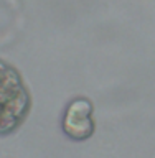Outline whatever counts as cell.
Instances as JSON below:
<instances>
[{
	"label": "cell",
	"instance_id": "1",
	"mask_svg": "<svg viewBox=\"0 0 155 158\" xmlns=\"http://www.w3.org/2000/svg\"><path fill=\"white\" fill-rule=\"evenodd\" d=\"M32 97L28 87L12 64L0 59V133H10L27 118Z\"/></svg>",
	"mask_w": 155,
	"mask_h": 158
},
{
	"label": "cell",
	"instance_id": "2",
	"mask_svg": "<svg viewBox=\"0 0 155 158\" xmlns=\"http://www.w3.org/2000/svg\"><path fill=\"white\" fill-rule=\"evenodd\" d=\"M94 107L86 97L73 99L63 115V130L74 142H84L94 133Z\"/></svg>",
	"mask_w": 155,
	"mask_h": 158
}]
</instances>
